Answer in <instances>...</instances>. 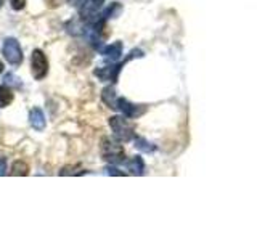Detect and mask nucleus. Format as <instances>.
<instances>
[{
    "instance_id": "nucleus-10",
    "label": "nucleus",
    "mask_w": 257,
    "mask_h": 241,
    "mask_svg": "<svg viewBox=\"0 0 257 241\" xmlns=\"http://www.w3.org/2000/svg\"><path fill=\"white\" fill-rule=\"evenodd\" d=\"M103 101L106 103V106L111 109H117V95L114 92V87H106L101 93Z\"/></svg>"
},
{
    "instance_id": "nucleus-12",
    "label": "nucleus",
    "mask_w": 257,
    "mask_h": 241,
    "mask_svg": "<svg viewBox=\"0 0 257 241\" xmlns=\"http://www.w3.org/2000/svg\"><path fill=\"white\" fill-rule=\"evenodd\" d=\"M13 101V92L12 88L8 87L7 84L0 85V108H5L8 106Z\"/></svg>"
},
{
    "instance_id": "nucleus-4",
    "label": "nucleus",
    "mask_w": 257,
    "mask_h": 241,
    "mask_svg": "<svg viewBox=\"0 0 257 241\" xmlns=\"http://www.w3.org/2000/svg\"><path fill=\"white\" fill-rule=\"evenodd\" d=\"M31 72L36 80L44 79L48 72V60L45 53L42 50H39V48H36L31 55Z\"/></svg>"
},
{
    "instance_id": "nucleus-19",
    "label": "nucleus",
    "mask_w": 257,
    "mask_h": 241,
    "mask_svg": "<svg viewBox=\"0 0 257 241\" xmlns=\"http://www.w3.org/2000/svg\"><path fill=\"white\" fill-rule=\"evenodd\" d=\"M7 171V161L5 158H0V175H4Z\"/></svg>"
},
{
    "instance_id": "nucleus-3",
    "label": "nucleus",
    "mask_w": 257,
    "mask_h": 241,
    "mask_svg": "<svg viewBox=\"0 0 257 241\" xmlns=\"http://www.w3.org/2000/svg\"><path fill=\"white\" fill-rule=\"evenodd\" d=\"M4 58L12 64V66H20L23 63V50L21 45L16 39L8 37L4 40V48H2Z\"/></svg>"
},
{
    "instance_id": "nucleus-8",
    "label": "nucleus",
    "mask_w": 257,
    "mask_h": 241,
    "mask_svg": "<svg viewBox=\"0 0 257 241\" xmlns=\"http://www.w3.org/2000/svg\"><path fill=\"white\" fill-rule=\"evenodd\" d=\"M29 124L32 126V129H36V131H44L47 126L44 111L40 108H32L29 111Z\"/></svg>"
},
{
    "instance_id": "nucleus-2",
    "label": "nucleus",
    "mask_w": 257,
    "mask_h": 241,
    "mask_svg": "<svg viewBox=\"0 0 257 241\" xmlns=\"http://www.w3.org/2000/svg\"><path fill=\"white\" fill-rule=\"evenodd\" d=\"M109 127L114 132L116 140L119 142H131L132 139H135V132L132 126L128 124V120L125 119V116H112L109 117Z\"/></svg>"
},
{
    "instance_id": "nucleus-16",
    "label": "nucleus",
    "mask_w": 257,
    "mask_h": 241,
    "mask_svg": "<svg viewBox=\"0 0 257 241\" xmlns=\"http://www.w3.org/2000/svg\"><path fill=\"white\" fill-rule=\"evenodd\" d=\"M10 4H12L13 10L20 12V10H23L24 7H26V0H10Z\"/></svg>"
},
{
    "instance_id": "nucleus-5",
    "label": "nucleus",
    "mask_w": 257,
    "mask_h": 241,
    "mask_svg": "<svg viewBox=\"0 0 257 241\" xmlns=\"http://www.w3.org/2000/svg\"><path fill=\"white\" fill-rule=\"evenodd\" d=\"M103 7V0H82L79 5V18L84 23H90L98 18V12Z\"/></svg>"
},
{
    "instance_id": "nucleus-1",
    "label": "nucleus",
    "mask_w": 257,
    "mask_h": 241,
    "mask_svg": "<svg viewBox=\"0 0 257 241\" xmlns=\"http://www.w3.org/2000/svg\"><path fill=\"white\" fill-rule=\"evenodd\" d=\"M101 155H103V159H104V161H108L109 164H120V163H125L124 148L119 145V140L103 139V140H101Z\"/></svg>"
},
{
    "instance_id": "nucleus-14",
    "label": "nucleus",
    "mask_w": 257,
    "mask_h": 241,
    "mask_svg": "<svg viewBox=\"0 0 257 241\" xmlns=\"http://www.w3.org/2000/svg\"><path fill=\"white\" fill-rule=\"evenodd\" d=\"M119 13H120V5L117 2H114V4H111L106 8V10L101 13V16H103L104 20H108V18H112V16H117Z\"/></svg>"
},
{
    "instance_id": "nucleus-22",
    "label": "nucleus",
    "mask_w": 257,
    "mask_h": 241,
    "mask_svg": "<svg viewBox=\"0 0 257 241\" xmlns=\"http://www.w3.org/2000/svg\"><path fill=\"white\" fill-rule=\"evenodd\" d=\"M4 5V0H0V7H2Z\"/></svg>"
},
{
    "instance_id": "nucleus-6",
    "label": "nucleus",
    "mask_w": 257,
    "mask_h": 241,
    "mask_svg": "<svg viewBox=\"0 0 257 241\" xmlns=\"http://www.w3.org/2000/svg\"><path fill=\"white\" fill-rule=\"evenodd\" d=\"M117 111H120L125 117H139L145 112V106H137L125 98H117Z\"/></svg>"
},
{
    "instance_id": "nucleus-15",
    "label": "nucleus",
    "mask_w": 257,
    "mask_h": 241,
    "mask_svg": "<svg viewBox=\"0 0 257 241\" xmlns=\"http://www.w3.org/2000/svg\"><path fill=\"white\" fill-rule=\"evenodd\" d=\"M135 148H139L142 151H147V153H151V151H155V147H153L151 143H148L145 139H135Z\"/></svg>"
},
{
    "instance_id": "nucleus-9",
    "label": "nucleus",
    "mask_w": 257,
    "mask_h": 241,
    "mask_svg": "<svg viewBox=\"0 0 257 241\" xmlns=\"http://www.w3.org/2000/svg\"><path fill=\"white\" fill-rule=\"evenodd\" d=\"M100 52H101V55L108 56L109 60L117 61V60L120 58V55H122V44H120V42H116V44L106 45V47L100 48Z\"/></svg>"
},
{
    "instance_id": "nucleus-7",
    "label": "nucleus",
    "mask_w": 257,
    "mask_h": 241,
    "mask_svg": "<svg viewBox=\"0 0 257 241\" xmlns=\"http://www.w3.org/2000/svg\"><path fill=\"white\" fill-rule=\"evenodd\" d=\"M119 71H120V64H112V66L96 69L95 76L100 80H111V82H116L117 76H119Z\"/></svg>"
},
{
    "instance_id": "nucleus-21",
    "label": "nucleus",
    "mask_w": 257,
    "mask_h": 241,
    "mask_svg": "<svg viewBox=\"0 0 257 241\" xmlns=\"http://www.w3.org/2000/svg\"><path fill=\"white\" fill-rule=\"evenodd\" d=\"M2 72H4V63L0 61V74H2Z\"/></svg>"
},
{
    "instance_id": "nucleus-17",
    "label": "nucleus",
    "mask_w": 257,
    "mask_h": 241,
    "mask_svg": "<svg viewBox=\"0 0 257 241\" xmlns=\"http://www.w3.org/2000/svg\"><path fill=\"white\" fill-rule=\"evenodd\" d=\"M4 79L7 80L8 84H13V85H16V84H18V85H20V82H18L20 79H18V77L15 79V76H13V74H5V77H4Z\"/></svg>"
},
{
    "instance_id": "nucleus-11",
    "label": "nucleus",
    "mask_w": 257,
    "mask_h": 241,
    "mask_svg": "<svg viewBox=\"0 0 257 241\" xmlns=\"http://www.w3.org/2000/svg\"><path fill=\"white\" fill-rule=\"evenodd\" d=\"M125 166H127L128 171H131L132 174H135V175H142L143 171H145V163H143V159L140 156H134L131 159H127Z\"/></svg>"
},
{
    "instance_id": "nucleus-20",
    "label": "nucleus",
    "mask_w": 257,
    "mask_h": 241,
    "mask_svg": "<svg viewBox=\"0 0 257 241\" xmlns=\"http://www.w3.org/2000/svg\"><path fill=\"white\" fill-rule=\"evenodd\" d=\"M80 2H82V0H68V4H69V5H72V7L80 5Z\"/></svg>"
},
{
    "instance_id": "nucleus-18",
    "label": "nucleus",
    "mask_w": 257,
    "mask_h": 241,
    "mask_svg": "<svg viewBox=\"0 0 257 241\" xmlns=\"http://www.w3.org/2000/svg\"><path fill=\"white\" fill-rule=\"evenodd\" d=\"M106 174H109V175H125L124 172L117 171V169H114V167H106Z\"/></svg>"
},
{
    "instance_id": "nucleus-13",
    "label": "nucleus",
    "mask_w": 257,
    "mask_h": 241,
    "mask_svg": "<svg viewBox=\"0 0 257 241\" xmlns=\"http://www.w3.org/2000/svg\"><path fill=\"white\" fill-rule=\"evenodd\" d=\"M12 174L13 175H28L29 174V166L24 163V161H16V163H13Z\"/></svg>"
}]
</instances>
